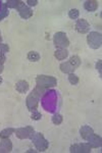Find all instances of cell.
Masks as SVG:
<instances>
[{
    "mask_svg": "<svg viewBox=\"0 0 102 153\" xmlns=\"http://www.w3.org/2000/svg\"><path fill=\"white\" fill-rule=\"evenodd\" d=\"M31 140L33 142V144L35 145V148L38 152H44L48 149L49 147V142L48 140L44 137L43 134L41 133H34V135L31 137Z\"/></svg>",
    "mask_w": 102,
    "mask_h": 153,
    "instance_id": "cell-1",
    "label": "cell"
},
{
    "mask_svg": "<svg viewBox=\"0 0 102 153\" xmlns=\"http://www.w3.org/2000/svg\"><path fill=\"white\" fill-rule=\"evenodd\" d=\"M36 85L44 89H50L57 86V80L52 76L39 75L36 78Z\"/></svg>",
    "mask_w": 102,
    "mask_h": 153,
    "instance_id": "cell-2",
    "label": "cell"
},
{
    "mask_svg": "<svg viewBox=\"0 0 102 153\" xmlns=\"http://www.w3.org/2000/svg\"><path fill=\"white\" fill-rule=\"evenodd\" d=\"M87 43L92 49H99L102 45V35L100 32H90L87 36Z\"/></svg>",
    "mask_w": 102,
    "mask_h": 153,
    "instance_id": "cell-3",
    "label": "cell"
},
{
    "mask_svg": "<svg viewBox=\"0 0 102 153\" xmlns=\"http://www.w3.org/2000/svg\"><path fill=\"white\" fill-rule=\"evenodd\" d=\"M54 46L57 48L66 49L69 46V40L64 32H57L53 36Z\"/></svg>",
    "mask_w": 102,
    "mask_h": 153,
    "instance_id": "cell-4",
    "label": "cell"
},
{
    "mask_svg": "<svg viewBox=\"0 0 102 153\" xmlns=\"http://www.w3.org/2000/svg\"><path fill=\"white\" fill-rule=\"evenodd\" d=\"M35 130L32 126H26V127H21L14 130V134H16V138L21 140L25 139H31V137L34 135Z\"/></svg>",
    "mask_w": 102,
    "mask_h": 153,
    "instance_id": "cell-5",
    "label": "cell"
},
{
    "mask_svg": "<svg viewBox=\"0 0 102 153\" xmlns=\"http://www.w3.org/2000/svg\"><path fill=\"white\" fill-rule=\"evenodd\" d=\"M76 30L80 34H87L90 32V24L84 19H77L76 23Z\"/></svg>",
    "mask_w": 102,
    "mask_h": 153,
    "instance_id": "cell-6",
    "label": "cell"
},
{
    "mask_svg": "<svg viewBox=\"0 0 102 153\" xmlns=\"http://www.w3.org/2000/svg\"><path fill=\"white\" fill-rule=\"evenodd\" d=\"M86 142L90 145L91 148H100L101 145H102L101 136H99V135H97L94 133L93 135L88 138V140H87Z\"/></svg>",
    "mask_w": 102,
    "mask_h": 153,
    "instance_id": "cell-7",
    "label": "cell"
},
{
    "mask_svg": "<svg viewBox=\"0 0 102 153\" xmlns=\"http://www.w3.org/2000/svg\"><path fill=\"white\" fill-rule=\"evenodd\" d=\"M26 104H27V107H28V109L30 110V111H33V110L37 109V107H38L39 99L35 97V96L31 93V94H30L28 97H27Z\"/></svg>",
    "mask_w": 102,
    "mask_h": 153,
    "instance_id": "cell-8",
    "label": "cell"
},
{
    "mask_svg": "<svg viewBox=\"0 0 102 153\" xmlns=\"http://www.w3.org/2000/svg\"><path fill=\"white\" fill-rule=\"evenodd\" d=\"M17 11H19V16L24 19H29L30 18L33 16V10H32L31 7H29L26 3L22 7H19V8L17 9Z\"/></svg>",
    "mask_w": 102,
    "mask_h": 153,
    "instance_id": "cell-9",
    "label": "cell"
},
{
    "mask_svg": "<svg viewBox=\"0 0 102 153\" xmlns=\"http://www.w3.org/2000/svg\"><path fill=\"white\" fill-rule=\"evenodd\" d=\"M93 134H94V130L92 129L90 126H82V127L80 128V135H81V137L83 138L85 141H87L88 138Z\"/></svg>",
    "mask_w": 102,
    "mask_h": 153,
    "instance_id": "cell-10",
    "label": "cell"
},
{
    "mask_svg": "<svg viewBox=\"0 0 102 153\" xmlns=\"http://www.w3.org/2000/svg\"><path fill=\"white\" fill-rule=\"evenodd\" d=\"M30 89V85L27 81L25 80H21L19 81L16 84V90L19 93L21 94H24V93H27Z\"/></svg>",
    "mask_w": 102,
    "mask_h": 153,
    "instance_id": "cell-11",
    "label": "cell"
},
{
    "mask_svg": "<svg viewBox=\"0 0 102 153\" xmlns=\"http://www.w3.org/2000/svg\"><path fill=\"white\" fill-rule=\"evenodd\" d=\"M0 148H1L2 152L8 153L12 150V142L10 141L9 138H5V139H1L0 141Z\"/></svg>",
    "mask_w": 102,
    "mask_h": 153,
    "instance_id": "cell-12",
    "label": "cell"
},
{
    "mask_svg": "<svg viewBox=\"0 0 102 153\" xmlns=\"http://www.w3.org/2000/svg\"><path fill=\"white\" fill-rule=\"evenodd\" d=\"M59 68H60V71H63V74H66V75H68V74H73V73H74V71H76V68H74V66L69 63L68 60L61 62L60 65H59Z\"/></svg>",
    "mask_w": 102,
    "mask_h": 153,
    "instance_id": "cell-13",
    "label": "cell"
},
{
    "mask_svg": "<svg viewBox=\"0 0 102 153\" xmlns=\"http://www.w3.org/2000/svg\"><path fill=\"white\" fill-rule=\"evenodd\" d=\"M68 56V49H61V48H57L55 51H54V57H55L57 60H64L66 59Z\"/></svg>",
    "mask_w": 102,
    "mask_h": 153,
    "instance_id": "cell-14",
    "label": "cell"
},
{
    "mask_svg": "<svg viewBox=\"0 0 102 153\" xmlns=\"http://www.w3.org/2000/svg\"><path fill=\"white\" fill-rule=\"evenodd\" d=\"M84 8L89 12L96 11V9L98 8V2L95 0H87L84 2Z\"/></svg>",
    "mask_w": 102,
    "mask_h": 153,
    "instance_id": "cell-15",
    "label": "cell"
},
{
    "mask_svg": "<svg viewBox=\"0 0 102 153\" xmlns=\"http://www.w3.org/2000/svg\"><path fill=\"white\" fill-rule=\"evenodd\" d=\"M25 4L24 1L22 0H7L5 2V5L9 8H12V9H19V7H22Z\"/></svg>",
    "mask_w": 102,
    "mask_h": 153,
    "instance_id": "cell-16",
    "label": "cell"
},
{
    "mask_svg": "<svg viewBox=\"0 0 102 153\" xmlns=\"http://www.w3.org/2000/svg\"><path fill=\"white\" fill-rule=\"evenodd\" d=\"M46 90H47V89H44V88H41V87H38V86H36V88H35L34 90L32 91V94H33L35 97L38 98V99L40 100L44 95H45Z\"/></svg>",
    "mask_w": 102,
    "mask_h": 153,
    "instance_id": "cell-17",
    "label": "cell"
},
{
    "mask_svg": "<svg viewBox=\"0 0 102 153\" xmlns=\"http://www.w3.org/2000/svg\"><path fill=\"white\" fill-rule=\"evenodd\" d=\"M8 14H9L8 7L5 5V3H2L1 2V4H0V22L3 19H5L6 16H8Z\"/></svg>",
    "mask_w": 102,
    "mask_h": 153,
    "instance_id": "cell-18",
    "label": "cell"
},
{
    "mask_svg": "<svg viewBox=\"0 0 102 153\" xmlns=\"http://www.w3.org/2000/svg\"><path fill=\"white\" fill-rule=\"evenodd\" d=\"M14 128H6V129L2 130L0 132V139H5V138H9L14 133Z\"/></svg>",
    "mask_w": 102,
    "mask_h": 153,
    "instance_id": "cell-19",
    "label": "cell"
},
{
    "mask_svg": "<svg viewBox=\"0 0 102 153\" xmlns=\"http://www.w3.org/2000/svg\"><path fill=\"white\" fill-rule=\"evenodd\" d=\"M27 58L30 61H32V62H38L40 58H41V56H40L39 52H37V51H30L28 55H27Z\"/></svg>",
    "mask_w": 102,
    "mask_h": 153,
    "instance_id": "cell-20",
    "label": "cell"
},
{
    "mask_svg": "<svg viewBox=\"0 0 102 153\" xmlns=\"http://www.w3.org/2000/svg\"><path fill=\"white\" fill-rule=\"evenodd\" d=\"M68 61H69V63H71V65L76 68V70L79 68L80 65H81V62H82L81 58H80L78 55H73L71 58H69Z\"/></svg>",
    "mask_w": 102,
    "mask_h": 153,
    "instance_id": "cell-21",
    "label": "cell"
},
{
    "mask_svg": "<svg viewBox=\"0 0 102 153\" xmlns=\"http://www.w3.org/2000/svg\"><path fill=\"white\" fill-rule=\"evenodd\" d=\"M51 120H52V123H53L55 126H59L63 123V115L60 114V113H58V112H55L53 115H52V117H51Z\"/></svg>",
    "mask_w": 102,
    "mask_h": 153,
    "instance_id": "cell-22",
    "label": "cell"
},
{
    "mask_svg": "<svg viewBox=\"0 0 102 153\" xmlns=\"http://www.w3.org/2000/svg\"><path fill=\"white\" fill-rule=\"evenodd\" d=\"M68 80L71 85H78L79 84V76L76 75L74 73L73 74H68Z\"/></svg>",
    "mask_w": 102,
    "mask_h": 153,
    "instance_id": "cell-23",
    "label": "cell"
},
{
    "mask_svg": "<svg viewBox=\"0 0 102 153\" xmlns=\"http://www.w3.org/2000/svg\"><path fill=\"white\" fill-rule=\"evenodd\" d=\"M80 16V11L77 8H71L68 11V18L71 19H78Z\"/></svg>",
    "mask_w": 102,
    "mask_h": 153,
    "instance_id": "cell-24",
    "label": "cell"
},
{
    "mask_svg": "<svg viewBox=\"0 0 102 153\" xmlns=\"http://www.w3.org/2000/svg\"><path fill=\"white\" fill-rule=\"evenodd\" d=\"M80 146H81V153H90L92 148L90 147V145L87 142L84 143H80Z\"/></svg>",
    "mask_w": 102,
    "mask_h": 153,
    "instance_id": "cell-25",
    "label": "cell"
},
{
    "mask_svg": "<svg viewBox=\"0 0 102 153\" xmlns=\"http://www.w3.org/2000/svg\"><path fill=\"white\" fill-rule=\"evenodd\" d=\"M69 152L71 153H81V146L80 143H74L69 147Z\"/></svg>",
    "mask_w": 102,
    "mask_h": 153,
    "instance_id": "cell-26",
    "label": "cell"
},
{
    "mask_svg": "<svg viewBox=\"0 0 102 153\" xmlns=\"http://www.w3.org/2000/svg\"><path fill=\"white\" fill-rule=\"evenodd\" d=\"M31 118L33 120H40L42 118V114L37 109H35L33 111H31Z\"/></svg>",
    "mask_w": 102,
    "mask_h": 153,
    "instance_id": "cell-27",
    "label": "cell"
},
{
    "mask_svg": "<svg viewBox=\"0 0 102 153\" xmlns=\"http://www.w3.org/2000/svg\"><path fill=\"white\" fill-rule=\"evenodd\" d=\"M9 50H10V48H9L8 44L6 43H0V53H3V54H6L9 52Z\"/></svg>",
    "mask_w": 102,
    "mask_h": 153,
    "instance_id": "cell-28",
    "label": "cell"
},
{
    "mask_svg": "<svg viewBox=\"0 0 102 153\" xmlns=\"http://www.w3.org/2000/svg\"><path fill=\"white\" fill-rule=\"evenodd\" d=\"M26 3H27V5H28L29 7H34V6H36L37 4L39 3V1H38V0H27Z\"/></svg>",
    "mask_w": 102,
    "mask_h": 153,
    "instance_id": "cell-29",
    "label": "cell"
},
{
    "mask_svg": "<svg viewBox=\"0 0 102 153\" xmlns=\"http://www.w3.org/2000/svg\"><path fill=\"white\" fill-rule=\"evenodd\" d=\"M101 63H102V61L99 59L98 61H97V63H96V68H97V71H99V75L101 76V74H102V71H101Z\"/></svg>",
    "mask_w": 102,
    "mask_h": 153,
    "instance_id": "cell-30",
    "label": "cell"
},
{
    "mask_svg": "<svg viewBox=\"0 0 102 153\" xmlns=\"http://www.w3.org/2000/svg\"><path fill=\"white\" fill-rule=\"evenodd\" d=\"M6 61V56L5 54L0 53V65H4V62Z\"/></svg>",
    "mask_w": 102,
    "mask_h": 153,
    "instance_id": "cell-31",
    "label": "cell"
},
{
    "mask_svg": "<svg viewBox=\"0 0 102 153\" xmlns=\"http://www.w3.org/2000/svg\"><path fill=\"white\" fill-rule=\"evenodd\" d=\"M3 71H4V65H0V75L3 73Z\"/></svg>",
    "mask_w": 102,
    "mask_h": 153,
    "instance_id": "cell-32",
    "label": "cell"
},
{
    "mask_svg": "<svg viewBox=\"0 0 102 153\" xmlns=\"http://www.w3.org/2000/svg\"><path fill=\"white\" fill-rule=\"evenodd\" d=\"M2 82H3V79H2V76H0V85L2 84Z\"/></svg>",
    "mask_w": 102,
    "mask_h": 153,
    "instance_id": "cell-33",
    "label": "cell"
},
{
    "mask_svg": "<svg viewBox=\"0 0 102 153\" xmlns=\"http://www.w3.org/2000/svg\"><path fill=\"white\" fill-rule=\"evenodd\" d=\"M2 42V37H1V33H0V43Z\"/></svg>",
    "mask_w": 102,
    "mask_h": 153,
    "instance_id": "cell-34",
    "label": "cell"
},
{
    "mask_svg": "<svg viewBox=\"0 0 102 153\" xmlns=\"http://www.w3.org/2000/svg\"><path fill=\"white\" fill-rule=\"evenodd\" d=\"M0 152H2V150H1V148H0Z\"/></svg>",
    "mask_w": 102,
    "mask_h": 153,
    "instance_id": "cell-35",
    "label": "cell"
}]
</instances>
